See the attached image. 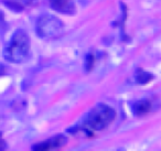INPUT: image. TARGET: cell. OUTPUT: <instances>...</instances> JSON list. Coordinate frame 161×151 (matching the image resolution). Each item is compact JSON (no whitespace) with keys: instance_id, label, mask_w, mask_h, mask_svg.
Masks as SVG:
<instances>
[{"instance_id":"cell-1","label":"cell","mask_w":161,"mask_h":151,"mask_svg":"<svg viewBox=\"0 0 161 151\" xmlns=\"http://www.w3.org/2000/svg\"><path fill=\"white\" fill-rule=\"evenodd\" d=\"M30 38L25 30H17L12 34L7 48L5 49V59L11 63H23L29 58Z\"/></svg>"},{"instance_id":"cell-2","label":"cell","mask_w":161,"mask_h":151,"mask_svg":"<svg viewBox=\"0 0 161 151\" xmlns=\"http://www.w3.org/2000/svg\"><path fill=\"white\" fill-rule=\"evenodd\" d=\"M116 117L114 108L105 104H98L88 113L85 119V124L92 130H103L109 126Z\"/></svg>"},{"instance_id":"cell-3","label":"cell","mask_w":161,"mask_h":151,"mask_svg":"<svg viewBox=\"0 0 161 151\" xmlns=\"http://www.w3.org/2000/svg\"><path fill=\"white\" fill-rule=\"evenodd\" d=\"M36 34L44 40L58 39L64 32V25L62 21L52 14H43L36 22Z\"/></svg>"},{"instance_id":"cell-4","label":"cell","mask_w":161,"mask_h":151,"mask_svg":"<svg viewBox=\"0 0 161 151\" xmlns=\"http://www.w3.org/2000/svg\"><path fill=\"white\" fill-rule=\"evenodd\" d=\"M67 139L62 135H58L54 136V137L50 138L49 140H45L43 142H40V143H36L32 147L33 150H51V149H58L63 147L65 143H66Z\"/></svg>"},{"instance_id":"cell-5","label":"cell","mask_w":161,"mask_h":151,"mask_svg":"<svg viewBox=\"0 0 161 151\" xmlns=\"http://www.w3.org/2000/svg\"><path fill=\"white\" fill-rule=\"evenodd\" d=\"M50 3L54 10H58L62 14L74 11V7L69 3V0H50Z\"/></svg>"},{"instance_id":"cell-6","label":"cell","mask_w":161,"mask_h":151,"mask_svg":"<svg viewBox=\"0 0 161 151\" xmlns=\"http://www.w3.org/2000/svg\"><path fill=\"white\" fill-rule=\"evenodd\" d=\"M151 108V105L148 100L146 99H140L137 103H135L134 105V113L137 116H142L145 114H147Z\"/></svg>"},{"instance_id":"cell-7","label":"cell","mask_w":161,"mask_h":151,"mask_svg":"<svg viewBox=\"0 0 161 151\" xmlns=\"http://www.w3.org/2000/svg\"><path fill=\"white\" fill-rule=\"evenodd\" d=\"M136 78L139 84H147L148 82H150V81L152 80V75L150 73H147V72L140 71L137 74Z\"/></svg>"},{"instance_id":"cell-8","label":"cell","mask_w":161,"mask_h":151,"mask_svg":"<svg viewBox=\"0 0 161 151\" xmlns=\"http://www.w3.org/2000/svg\"><path fill=\"white\" fill-rule=\"evenodd\" d=\"M7 148V143L3 140V138L1 137V133H0V150H3V149Z\"/></svg>"},{"instance_id":"cell-9","label":"cell","mask_w":161,"mask_h":151,"mask_svg":"<svg viewBox=\"0 0 161 151\" xmlns=\"http://www.w3.org/2000/svg\"><path fill=\"white\" fill-rule=\"evenodd\" d=\"M92 64H93V58H92V56H91V55H88V58H87V61H86V66L88 67L87 70H90L91 67L93 66Z\"/></svg>"},{"instance_id":"cell-10","label":"cell","mask_w":161,"mask_h":151,"mask_svg":"<svg viewBox=\"0 0 161 151\" xmlns=\"http://www.w3.org/2000/svg\"><path fill=\"white\" fill-rule=\"evenodd\" d=\"M20 1H22V3H31L33 0H20Z\"/></svg>"}]
</instances>
